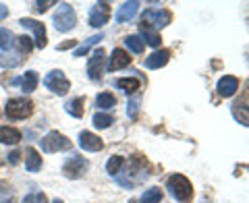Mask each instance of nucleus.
<instances>
[{
	"label": "nucleus",
	"mask_w": 249,
	"mask_h": 203,
	"mask_svg": "<svg viewBox=\"0 0 249 203\" xmlns=\"http://www.w3.org/2000/svg\"><path fill=\"white\" fill-rule=\"evenodd\" d=\"M104 65H106V52L102 48L93 50L91 52V58H89V65H88V77L91 81H100L104 75Z\"/></svg>",
	"instance_id": "obj_9"
},
{
	"label": "nucleus",
	"mask_w": 249,
	"mask_h": 203,
	"mask_svg": "<svg viewBox=\"0 0 249 203\" xmlns=\"http://www.w3.org/2000/svg\"><path fill=\"white\" fill-rule=\"evenodd\" d=\"M96 106H98V108H102V110L114 108V106H116V98L112 96V93L102 91V93H98V98H96Z\"/></svg>",
	"instance_id": "obj_24"
},
{
	"label": "nucleus",
	"mask_w": 249,
	"mask_h": 203,
	"mask_svg": "<svg viewBox=\"0 0 249 203\" xmlns=\"http://www.w3.org/2000/svg\"><path fill=\"white\" fill-rule=\"evenodd\" d=\"M79 145L85 152H100L104 147V141L98 135H93L91 131H81L79 133Z\"/></svg>",
	"instance_id": "obj_13"
},
{
	"label": "nucleus",
	"mask_w": 249,
	"mask_h": 203,
	"mask_svg": "<svg viewBox=\"0 0 249 203\" xmlns=\"http://www.w3.org/2000/svg\"><path fill=\"white\" fill-rule=\"evenodd\" d=\"M37 81H40L37 73H36V71H27L25 75L21 77V79H15L13 83H15V85H21V89L25 91V93H31V91L37 87Z\"/></svg>",
	"instance_id": "obj_17"
},
{
	"label": "nucleus",
	"mask_w": 249,
	"mask_h": 203,
	"mask_svg": "<svg viewBox=\"0 0 249 203\" xmlns=\"http://www.w3.org/2000/svg\"><path fill=\"white\" fill-rule=\"evenodd\" d=\"M166 189H168V193L173 195L177 201H181V203L189 201L191 195H193V186H191V183L187 181L183 174H173V176H168Z\"/></svg>",
	"instance_id": "obj_3"
},
{
	"label": "nucleus",
	"mask_w": 249,
	"mask_h": 203,
	"mask_svg": "<svg viewBox=\"0 0 249 203\" xmlns=\"http://www.w3.org/2000/svg\"><path fill=\"white\" fill-rule=\"evenodd\" d=\"M162 199V191L160 189H147L142 195V203H158Z\"/></svg>",
	"instance_id": "obj_32"
},
{
	"label": "nucleus",
	"mask_w": 249,
	"mask_h": 203,
	"mask_svg": "<svg viewBox=\"0 0 249 203\" xmlns=\"http://www.w3.org/2000/svg\"><path fill=\"white\" fill-rule=\"evenodd\" d=\"M137 11H139V2H137V0L123 2L119 6V11H116V21H119V23H127V21H131V19L135 17Z\"/></svg>",
	"instance_id": "obj_16"
},
{
	"label": "nucleus",
	"mask_w": 249,
	"mask_h": 203,
	"mask_svg": "<svg viewBox=\"0 0 249 203\" xmlns=\"http://www.w3.org/2000/svg\"><path fill=\"white\" fill-rule=\"evenodd\" d=\"M100 40H104V35L102 34H96V35H91V37H88L79 48H75V52H73V56H85L89 50H91V46H96Z\"/></svg>",
	"instance_id": "obj_23"
},
{
	"label": "nucleus",
	"mask_w": 249,
	"mask_h": 203,
	"mask_svg": "<svg viewBox=\"0 0 249 203\" xmlns=\"http://www.w3.org/2000/svg\"><path fill=\"white\" fill-rule=\"evenodd\" d=\"M139 104H142V98H139V96H131L129 98V102H127V114H129V118H137Z\"/></svg>",
	"instance_id": "obj_31"
},
{
	"label": "nucleus",
	"mask_w": 249,
	"mask_h": 203,
	"mask_svg": "<svg viewBox=\"0 0 249 203\" xmlns=\"http://www.w3.org/2000/svg\"><path fill=\"white\" fill-rule=\"evenodd\" d=\"M25 203H48V199H46L44 193H37V195H34V197H27Z\"/></svg>",
	"instance_id": "obj_34"
},
{
	"label": "nucleus",
	"mask_w": 249,
	"mask_h": 203,
	"mask_svg": "<svg viewBox=\"0 0 249 203\" xmlns=\"http://www.w3.org/2000/svg\"><path fill=\"white\" fill-rule=\"evenodd\" d=\"M112 122H114V118L110 114H104V112L93 114V127H96V129H108Z\"/></svg>",
	"instance_id": "obj_27"
},
{
	"label": "nucleus",
	"mask_w": 249,
	"mask_h": 203,
	"mask_svg": "<svg viewBox=\"0 0 249 203\" xmlns=\"http://www.w3.org/2000/svg\"><path fill=\"white\" fill-rule=\"evenodd\" d=\"M52 203H65V201H60V199H54Z\"/></svg>",
	"instance_id": "obj_38"
},
{
	"label": "nucleus",
	"mask_w": 249,
	"mask_h": 203,
	"mask_svg": "<svg viewBox=\"0 0 249 203\" xmlns=\"http://www.w3.org/2000/svg\"><path fill=\"white\" fill-rule=\"evenodd\" d=\"M25 166L29 172H37L42 168V155L37 153L34 147H27L25 150Z\"/></svg>",
	"instance_id": "obj_21"
},
{
	"label": "nucleus",
	"mask_w": 249,
	"mask_h": 203,
	"mask_svg": "<svg viewBox=\"0 0 249 203\" xmlns=\"http://www.w3.org/2000/svg\"><path fill=\"white\" fill-rule=\"evenodd\" d=\"M15 46V44H13ZM27 56L23 54L17 46L15 48H11V50H6V52H2L0 54V67L2 68H15V67H19L23 60H25Z\"/></svg>",
	"instance_id": "obj_12"
},
{
	"label": "nucleus",
	"mask_w": 249,
	"mask_h": 203,
	"mask_svg": "<svg viewBox=\"0 0 249 203\" xmlns=\"http://www.w3.org/2000/svg\"><path fill=\"white\" fill-rule=\"evenodd\" d=\"M123 164H124V158H123V155H112V158L106 162V172L110 174V176H119L121 168H123Z\"/></svg>",
	"instance_id": "obj_25"
},
{
	"label": "nucleus",
	"mask_w": 249,
	"mask_h": 203,
	"mask_svg": "<svg viewBox=\"0 0 249 203\" xmlns=\"http://www.w3.org/2000/svg\"><path fill=\"white\" fill-rule=\"evenodd\" d=\"M110 19V6L108 2H96L89 11V25L91 27H104Z\"/></svg>",
	"instance_id": "obj_10"
},
{
	"label": "nucleus",
	"mask_w": 249,
	"mask_h": 203,
	"mask_svg": "<svg viewBox=\"0 0 249 203\" xmlns=\"http://www.w3.org/2000/svg\"><path fill=\"white\" fill-rule=\"evenodd\" d=\"M54 4V0H44V2H36V13H44V11H48V6Z\"/></svg>",
	"instance_id": "obj_33"
},
{
	"label": "nucleus",
	"mask_w": 249,
	"mask_h": 203,
	"mask_svg": "<svg viewBox=\"0 0 249 203\" xmlns=\"http://www.w3.org/2000/svg\"><path fill=\"white\" fill-rule=\"evenodd\" d=\"M75 25H77L75 9L69 2H60L56 13H54V27H56V31L67 34V31H71Z\"/></svg>",
	"instance_id": "obj_4"
},
{
	"label": "nucleus",
	"mask_w": 249,
	"mask_h": 203,
	"mask_svg": "<svg viewBox=\"0 0 249 203\" xmlns=\"http://www.w3.org/2000/svg\"><path fill=\"white\" fill-rule=\"evenodd\" d=\"M71 139H67L65 135H60L58 131H50L46 137L40 139V147L46 153H54V152H67L71 150Z\"/></svg>",
	"instance_id": "obj_6"
},
{
	"label": "nucleus",
	"mask_w": 249,
	"mask_h": 203,
	"mask_svg": "<svg viewBox=\"0 0 249 203\" xmlns=\"http://www.w3.org/2000/svg\"><path fill=\"white\" fill-rule=\"evenodd\" d=\"M15 46H17L23 54H29L31 48H34V42H31V37H27V35H19V37H15Z\"/></svg>",
	"instance_id": "obj_30"
},
{
	"label": "nucleus",
	"mask_w": 249,
	"mask_h": 203,
	"mask_svg": "<svg viewBox=\"0 0 249 203\" xmlns=\"http://www.w3.org/2000/svg\"><path fill=\"white\" fill-rule=\"evenodd\" d=\"M44 85H46V89H50L52 93H58V96H65L71 89V83H69V79L62 71H50L44 77Z\"/></svg>",
	"instance_id": "obj_7"
},
{
	"label": "nucleus",
	"mask_w": 249,
	"mask_h": 203,
	"mask_svg": "<svg viewBox=\"0 0 249 203\" xmlns=\"http://www.w3.org/2000/svg\"><path fill=\"white\" fill-rule=\"evenodd\" d=\"M71 46H75V42H73V40H71V42L60 44V46H58V50H69V48H71Z\"/></svg>",
	"instance_id": "obj_37"
},
{
	"label": "nucleus",
	"mask_w": 249,
	"mask_h": 203,
	"mask_svg": "<svg viewBox=\"0 0 249 203\" xmlns=\"http://www.w3.org/2000/svg\"><path fill=\"white\" fill-rule=\"evenodd\" d=\"M239 89V79L237 77H232V75H224L220 81H218V93H220L222 98H231V96H235Z\"/></svg>",
	"instance_id": "obj_14"
},
{
	"label": "nucleus",
	"mask_w": 249,
	"mask_h": 203,
	"mask_svg": "<svg viewBox=\"0 0 249 203\" xmlns=\"http://www.w3.org/2000/svg\"><path fill=\"white\" fill-rule=\"evenodd\" d=\"M142 166H145V160L135 153L133 158L127 162V172H124V176H116V183L124 186V189H133L137 183H142L147 178L145 168H142Z\"/></svg>",
	"instance_id": "obj_1"
},
{
	"label": "nucleus",
	"mask_w": 249,
	"mask_h": 203,
	"mask_svg": "<svg viewBox=\"0 0 249 203\" xmlns=\"http://www.w3.org/2000/svg\"><path fill=\"white\" fill-rule=\"evenodd\" d=\"M139 37L145 40L143 44H150V46H154V48H158V46L162 44V37H160V34H156V31H139Z\"/></svg>",
	"instance_id": "obj_29"
},
{
	"label": "nucleus",
	"mask_w": 249,
	"mask_h": 203,
	"mask_svg": "<svg viewBox=\"0 0 249 203\" xmlns=\"http://www.w3.org/2000/svg\"><path fill=\"white\" fill-rule=\"evenodd\" d=\"M170 19H173V15L166 9H147L143 11L142 21H139V31H156L158 34V29L166 27Z\"/></svg>",
	"instance_id": "obj_2"
},
{
	"label": "nucleus",
	"mask_w": 249,
	"mask_h": 203,
	"mask_svg": "<svg viewBox=\"0 0 249 203\" xmlns=\"http://www.w3.org/2000/svg\"><path fill=\"white\" fill-rule=\"evenodd\" d=\"M19 23H21V25L25 27V29L34 31V35H36V46H37V48H46V44H48V35H46L44 23L36 21V19H21Z\"/></svg>",
	"instance_id": "obj_11"
},
{
	"label": "nucleus",
	"mask_w": 249,
	"mask_h": 203,
	"mask_svg": "<svg viewBox=\"0 0 249 203\" xmlns=\"http://www.w3.org/2000/svg\"><path fill=\"white\" fill-rule=\"evenodd\" d=\"M83 104H85V98H71L65 104V112L67 114H71L73 118H81L83 116Z\"/></svg>",
	"instance_id": "obj_22"
},
{
	"label": "nucleus",
	"mask_w": 249,
	"mask_h": 203,
	"mask_svg": "<svg viewBox=\"0 0 249 203\" xmlns=\"http://www.w3.org/2000/svg\"><path fill=\"white\" fill-rule=\"evenodd\" d=\"M131 62V56L123 48H114L110 54V60H108V71H119V68H124Z\"/></svg>",
	"instance_id": "obj_15"
},
{
	"label": "nucleus",
	"mask_w": 249,
	"mask_h": 203,
	"mask_svg": "<svg viewBox=\"0 0 249 203\" xmlns=\"http://www.w3.org/2000/svg\"><path fill=\"white\" fill-rule=\"evenodd\" d=\"M6 17H9V6H4L2 2H0V21L6 19Z\"/></svg>",
	"instance_id": "obj_35"
},
{
	"label": "nucleus",
	"mask_w": 249,
	"mask_h": 203,
	"mask_svg": "<svg viewBox=\"0 0 249 203\" xmlns=\"http://www.w3.org/2000/svg\"><path fill=\"white\" fill-rule=\"evenodd\" d=\"M114 85L119 87L123 93H127V96H135L137 89L142 87V83H139V79H135V77H127V79H116Z\"/></svg>",
	"instance_id": "obj_19"
},
{
	"label": "nucleus",
	"mask_w": 249,
	"mask_h": 203,
	"mask_svg": "<svg viewBox=\"0 0 249 203\" xmlns=\"http://www.w3.org/2000/svg\"><path fill=\"white\" fill-rule=\"evenodd\" d=\"M9 155H11V158H9V160H11V164H17L21 153H19V152H13V153H9Z\"/></svg>",
	"instance_id": "obj_36"
},
{
	"label": "nucleus",
	"mask_w": 249,
	"mask_h": 203,
	"mask_svg": "<svg viewBox=\"0 0 249 203\" xmlns=\"http://www.w3.org/2000/svg\"><path fill=\"white\" fill-rule=\"evenodd\" d=\"M13 44H15V35H13V31H11V29L0 27V48L11 50V48H13Z\"/></svg>",
	"instance_id": "obj_28"
},
{
	"label": "nucleus",
	"mask_w": 249,
	"mask_h": 203,
	"mask_svg": "<svg viewBox=\"0 0 249 203\" xmlns=\"http://www.w3.org/2000/svg\"><path fill=\"white\" fill-rule=\"evenodd\" d=\"M89 164L85 158H81V155H73V158H69L65 164H62V174H65L67 178H71V181H75V178H81L85 172H88Z\"/></svg>",
	"instance_id": "obj_8"
},
{
	"label": "nucleus",
	"mask_w": 249,
	"mask_h": 203,
	"mask_svg": "<svg viewBox=\"0 0 249 203\" xmlns=\"http://www.w3.org/2000/svg\"><path fill=\"white\" fill-rule=\"evenodd\" d=\"M4 112L13 120L27 118V116H31V112H34V102L27 98H11L4 106Z\"/></svg>",
	"instance_id": "obj_5"
},
{
	"label": "nucleus",
	"mask_w": 249,
	"mask_h": 203,
	"mask_svg": "<svg viewBox=\"0 0 249 203\" xmlns=\"http://www.w3.org/2000/svg\"><path fill=\"white\" fill-rule=\"evenodd\" d=\"M124 44H127V48L131 52H135V54H142L143 48H145V44H143V40L139 35H127L124 37Z\"/></svg>",
	"instance_id": "obj_26"
},
{
	"label": "nucleus",
	"mask_w": 249,
	"mask_h": 203,
	"mask_svg": "<svg viewBox=\"0 0 249 203\" xmlns=\"http://www.w3.org/2000/svg\"><path fill=\"white\" fill-rule=\"evenodd\" d=\"M170 60V52L168 50H156L152 56L145 58V67L147 68H162Z\"/></svg>",
	"instance_id": "obj_18"
},
{
	"label": "nucleus",
	"mask_w": 249,
	"mask_h": 203,
	"mask_svg": "<svg viewBox=\"0 0 249 203\" xmlns=\"http://www.w3.org/2000/svg\"><path fill=\"white\" fill-rule=\"evenodd\" d=\"M21 141V133L13 127H0V143L4 145H17Z\"/></svg>",
	"instance_id": "obj_20"
}]
</instances>
